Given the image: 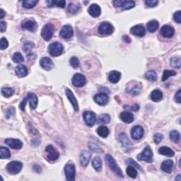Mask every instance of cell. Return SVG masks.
I'll list each match as a JSON object with an SVG mask.
<instances>
[{
	"label": "cell",
	"mask_w": 181,
	"mask_h": 181,
	"mask_svg": "<svg viewBox=\"0 0 181 181\" xmlns=\"http://www.w3.org/2000/svg\"><path fill=\"white\" fill-rule=\"evenodd\" d=\"M27 102H29L30 103V107L31 109H36L37 105V98L36 94L33 93H28L26 97L22 100V102L20 104V108L22 110H25L26 105Z\"/></svg>",
	"instance_id": "1"
},
{
	"label": "cell",
	"mask_w": 181,
	"mask_h": 181,
	"mask_svg": "<svg viewBox=\"0 0 181 181\" xmlns=\"http://www.w3.org/2000/svg\"><path fill=\"white\" fill-rule=\"evenodd\" d=\"M105 159L107 164L108 165V166L110 167V169H111L112 171H113V172L116 173L117 176L123 178V172H122L121 169L119 168L118 166H117V162L116 160L113 159V157L110 156V155L109 154H107L105 157Z\"/></svg>",
	"instance_id": "2"
},
{
	"label": "cell",
	"mask_w": 181,
	"mask_h": 181,
	"mask_svg": "<svg viewBox=\"0 0 181 181\" xmlns=\"http://www.w3.org/2000/svg\"><path fill=\"white\" fill-rule=\"evenodd\" d=\"M55 32V26L52 23H47L41 31V36L46 41H50Z\"/></svg>",
	"instance_id": "3"
},
{
	"label": "cell",
	"mask_w": 181,
	"mask_h": 181,
	"mask_svg": "<svg viewBox=\"0 0 181 181\" xmlns=\"http://www.w3.org/2000/svg\"><path fill=\"white\" fill-rule=\"evenodd\" d=\"M23 163L18 161H13L6 166V170L11 175H16L22 171Z\"/></svg>",
	"instance_id": "4"
},
{
	"label": "cell",
	"mask_w": 181,
	"mask_h": 181,
	"mask_svg": "<svg viewBox=\"0 0 181 181\" xmlns=\"http://www.w3.org/2000/svg\"><path fill=\"white\" fill-rule=\"evenodd\" d=\"M63 49L64 48H63L62 45L58 42H55L48 47L49 53L53 57H58V56L62 55Z\"/></svg>",
	"instance_id": "5"
},
{
	"label": "cell",
	"mask_w": 181,
	"mask_h": 181,
	"mask_svg": "<svg viewBox=\"0 0 181 181\" xmlns=\"http://www.w3.org/2000/svg\"><path fill=\"white\" fill-rule=\"evenodd\" d=\"M137 159L139 161H144L148 163H151L153 161V152L149 146L145 147L141 154H140L137 156Z\"/></svg>",
	"instance_id": "6"
},
{
	"label": "cell",
	"mask_w": 181,
	"mask_h": 181,
	"mask_svg": "<svg viewBox=\"0 0 181 181\" xmlns=\"http://www.w3.org/2000/svg\"><path fill=\"white\" fill-rule=\"evenodd\" d=\"M65 173L66 178L68 181H74L75 180V166L73 163H67L65 166Z\"/></svg>",
	"instance_id": "7"
},
{
	"label": "cell",
	"mask_w": 181,
	"mask_h": 181,
	"mask_svg": "<svg viewBox=\"0 0 181 181\" xmlns=\"http://www.w3.org/2000/svg\"><path fill=\"white\" fill-rule=\"evenodd\" d=\"M118 139L120 142H121L122 146H123V149L125 151H128L131 150L132 148V144L130 142V139L128 137V135H126L125 133L122 132L119 135Z\"/></svg>",
	"instance_id": "8"
},
{
	"label": "cell",
	"mask_w": 181,
	"mask_h": 181,
	"mask_svg": "<svg viewBox=\"0 0 181 181\" xmlns=\"http://www.w3.org/2000/svg\"><path fill=\"white\" fill-rule=\"evenodd\" d=\"M114 28L108 22H103L98 27V33L100 35H110L113 33Z\"/></svg>",
	"instance_id": "9"
},
{
	"label": "cell",
	"mask_w": 181,
	"mask_h": 181,
	"mask_svg": "<svg viewBox=\"0 0 181 181\" xmlns=\"http://www.w3.org/2000/svg\"><path fill=\"white\" fill-rule=\"evenodd\" d=\"M83 117L86 124L89 127H92L96 121V116L92 111H86L84 112Z\"/></svg>",
	"instance_id": "10"
},
{
	"label": "cell",
	"mask_w": 181,
	"mask_h": 181,
	"mask_svg": "<svg viewBox=\"0 0 181 181\" xmlns=\"http://www.w3.org/2000/svg\"><path fill=\"white\" fill-rule=\"evenodd\" d=\"M6 144H7L9 147H10L11 149H21L23 147V142L17 139H6L4 141Z\"/></svg>",
	"instance_id": "11"
},
{
	"label": "cell",
	"mask_w": 181,
	"mask_h": 181,
	"mask_svg": "<svg viewBox=\"0 0 181 181\" xmlns=\"http://www.w3.org/2000/svg\"><path fill=\"white\" fill-rule=\"evenodd\" d=\"M45 151L48 152V159L49 161H54L59 159L60 154H59L57 150L55 149L53 146L48 145V147H46Z\"/></svg>",
	"instance_id": "12"
},
{
	"label": "cell",
	"mask_w": 181,
	"mask_h": 181,
	"mask_svg": "<svg viewBox=\"0 0 181 181\" xmlns=\"http://www.w3.org/2000/svg\"><path fill=\"white\" fill-rule=\"evenodd\" d=\"M144 135V129L141 126H135L133 127L131 130V136L132 138L135 140H139Z\"/></svg>",
	"instance_id": "13"
},
{
	"label": "cell",
	"mask_w": 181,
	"mask_h": 181,
	"mask_svg": "<svg viewBox=\"0 0 181 181\" xmlns=\"http://www.w3.org/2000/svg\"><path fill=\"white\" fill-rule=\"evenodd\" d=\"M86 77L81 74H76L72 78L73 85L76 87H82L86 84Z\"/></svg>",
	"instance_id": "14"
},
{
	"label": "cell",
	"mask_w": 181,
	"mask_h": 181,
	"mask_svg": "<svg viewBox=\"0 0 181 181\" xmlns=\"http://www.w3.org/2000/svg\"><path fill=\"white\" fill-rule=\"evenodd\" d=\"M73 36V29L71 26L66 25L60 30V36L64 39H69Z\"/></svg>",
	"instance_id": "15"
},
{
	"label": "cell",
	"mask_w": 181,
	"mask_h": 181,
	"mask_svg": "<svg viewBox=\"0 0 181 181\" xmlns=\"http://www.w3.org/2000/svg\"><path fill=\"white\" fill-rule=\"evenodd\" d=\"M94 100L97 104L100 105H105L108 103L109 98L107 94L104 93H100L94 96Z\"/></svg>",
	"instance_id": "16"
},
{
	"label": "cell",
	"mask_w": 181,
	"mask_h": 181,
	"mask_svg": "<svg viewBox=\"0 0 181 181\" xmlns=\"http://www.w3.org/2000/svg\"><path fill=\"white\" fill-rule=\"evenodd\" d=\"M65 93H66V95H67L68 99L69 100V101L71 102L73 108H74V109L75 111H78L79 110V104H78V102H77V100L76 99V98L74 97V93H72V91L70 90V89H66L65 91Z\"/></svg>",
	"instance_id": "17"
},
{
	"label": "cell",
	"mask_w": 181,
	"mask_h": 181,
	"mask_svg": "<svg viewBox=\"0 0 181 181\" xmlns=\"http://www.w3.org/2000/svg\"><path fill=\"white\" fill-rule=\"evenodd\" d=\"M130 32L132 34L135 35V36H137L138 37H143L146 34V30L144 29V27L141 24L133 26L131 29Z\"/></svg>",
	"instance_id": "18"
},
{
	"label": "cell",
	"mask_w": 181,
	"mask_h": 181,
	"mask_svg": "<svg viewBox=\"0 0 181 181\" xmlns=\"http://www.w3.org/2000/svg\"><path fill=\"white\" fill-rule=\"evenodd\" d=\"M22 27L23 29L29 30L30 32H35L37 29V25L36 22L34 21H26V22H23L22 25Z\"/></svg>",
	"instance_id": "19"
},
{
	"label": "cell",
	"mask_w": 181,
	"mask_h": 181,
	"mask_svg": "<svg viewBox=\"0 0 181 181\" xmlns=\"http://www.w3.org/2000/svg\"><path fill=\"white\" fill-rule=\"evenodd\" d=\"M175 30L171 26L165 25L161 29V34L165 37H171L173 36Z\"/></svg>",
	"instance_id": "20"
},
{
	"label": "cell",
	"mask_w": 181,
	"mask_h": 181,
	"mask_svg": "<svg viewBox=\"0 0 181 181\" xmlns=\"http://www.w3.org/2000/svg\"><path fill=\"white\" fill-rule=\"evenodd\" d=\"M91 154V153L86 151H83L80 155V163L83 167H86L88 166V164L90 161Z\"/></svg>",
	"instance_id": "21"
},
{
	"label": "cell",
	"mask_w": 181,
	"mask_h": 181,
	"mask_svg": "<svg viewBox=\"0 0 181 181\" xmlns=\"http://www.w3.org/2000/svg\"><path fill=\"white\" fill-rule=\"evenodd\" d=\"M40 65L45 70H51L54 67V64L53 61L51 60V59L49 57H43L40 61Z\"/></svg>",
	"instance_id": "22"
},
{
	"label": "cell",
	"mask_w": 181,
	"mask_h": 181,
	"mask_svg": "<svg viewBox=\"0 0 181 181\" xmlns=\"http://www.w3.org/2000/svg\"><path fill=\"white\" fill-rule=\"evenodd\" d=\"M88 12L91 16L96 18V17H98V16L100 15L101 10H100V6H98V4H91V5L89 7Z\"/></svg>",
	"instance_id": "23"
},
{
	"label": "cell",
	"mask_w": 181,
	"mask_h": 181,
	"mask_svg": "<svg viewBox=\"0 0 181 181\" xmlns=\"http://www.w3.org/2000/svg\"><path fill=\"white\" fill-rule=\"evenodd\" d=\"M120 119L125 123H131L134 121L133 115L130 112H122L120 113Z\"/></svg>",
	"instance_id": "24"
},
{
	"label": "cell",
	"mask_w": 181,
	"mask_h": 181,
	"mask_svg": "<svg viewBox=\"0 0 181 181\" xmlns=\"http://www.w3.org/2000/svg\"><path fill=\"white\" fill-rule=\"evenodd\" d=\"M173 166V162L172 160H166V161H163L161 164V169L163 171H165L167 173H170L172 171Z\"/></svg>",
	"instance_id": "25"
},
{
	"label": "cell",
	"mask_w": 181,
	"mask_h": 181,
	"mask_svg": "<svg viewBox=\"0 0 181 181\" xmlns=\"http://www.w3.org/2000/svg\"><path fill=\"white\" fill-rule=\"evenodd\" d=\"M121 78V74L119 72L112 71L110 72L108 79L109 81L112 84H116L120 81Z\"/></svg>",
	"instance_id": "26"
},
{
	"label": "cell",
	"mask_w": 181,
	"mask_h": 181,
	"mask_svg": "<svg viewBox=\"0 0 181 181\" xmlns=\"http://www.w3.org/2000/svg\"><path fill=\"white\" fill-rule=\"evenodd\" d=\"M159 153L160 154L168 157H173L175 155V153L171 148L168 147H161L159 149Z\"/></svg>",
	"instance_id": "27"
},
{
	"label": "cell",
	"mask_w": 181,
	"mask_h": 181,
	"mask_svg": "<svg viewBox=\"0 0 181 181\" xmlns=\"http://www.w3.org/2000/svg\"><path fill=\"white\" fill-rule=\"evenodd\" d=\"M16 74L19 77H24L28 74V69L24 65L17 66L15 69Z\"/></svg>",
	"instance_id": "28"
},
{
	"label": "cell",
	"mask_w": 181,
	"mask_h": 181,
	"mask_svg": "<svg viewBox=\"0 0 181 181\" xmlns=\"http://www.w3.org/2000/svg\"><path fill=\"white\" fill-rule=\"evenodd\" d=\"M163 98V93L159 89H155L151 93V99L154 102H159Z\"/></svg>",
	"instance_id": "29"
},
{
	"label": "cell",
	"mask_w": 181,
	"mask_h": 181,
	"mask_svg": "<svg viewBox=\"0 0 181 181\" xmlns=\"http://www.w3.org/2000/svg\"><path fill=\"white\" fill-rule=\"evenodd\" d=\"M159 23L156 20L150 21V22H148L147 24V30L151 33H154L156 30H157V29H159Z\"/></svg>",
	"instance_id": "30"
},
{
	"label": "cell",
	"mask_w": 181,
	"mask_h": 181,
	"mask_svg": "<svg viewBox=\"0 0 181 181\" xmlns=\"http://www.w3.org/2000/svg\"><path fill=\"white\" fill-rule=\"evenodd\" d=\"M81 5L79 4H74V3H70L68 6L67 11H69L72 14H75L78 13L80 9H81Z\"/></svg>",
	"instance_id": "31"
},
{
	"label": "cell",
	"mask_w": 181,
	"mask_h": 181,
	"mask_svg": "<svg viewBox=\"0 0 181 181\" xmlns=\"http://www.w3.org/2000/svg\"><path fill=\"white\" fill-rule=\"evenodd\" d=\"M47 4H48V7H52L53 6H57L60 8H65L66 2L62 1V0H57V1H47Z\"/></svg>",
	"instance_id": "32"
},
{
	"label": "cell",
	"mask_w": 181,
	"mask_h": 181,
	"mask_svg": "<svg viewBox=\"0 0 181 181\" xmlns=\"http://www.w3.org/2000/svg\"><path fill=\"white\" fill-rule=\"evenodd\" d=\"M93 167L96 171H100L102 169V161L99 156H96L92 161Z\"/></svg>",
	"instance_id": "33"
},
{
	"label": "cell",
	"mask_w": 181,
	"mask_h": 181,
	"mask_svg": "<svg viewBox=\"0 0 181 181\" xmlns=\"http://www.w3.org/2000/svg\"><path fill=\"white\" fill-rule=\"evenodd\" d=\"M97 134L100 137L105 138L107 137L109 135V130L108 129L107 127L105 126H100L99 128L97 129Z\"/></svg>",
	"instance_id": "34"
},
{
	"label": "cell",
	"mask_w": 181,
	"mask_h": 181,
	"mask_svg": "<svg viewBox=\"0 0 181 181\" xmlns=\"http://www.w3.org/2000/svg\"><path fill=\"white\" fill-rule=\"evenodd\" d=\"M0 157H1L2 159H9L11 157L10 151L7 148L1 147H0Z\"/></svg>",
	"instance_id": "35"
},
{
	"label": "cell",
	"mask_w": 181,
	"mask_h": 181,
	"mask_svg": "<svg viewBox=\"0 0 181 181\" xmlns=\"http://www.w3.org/2000/svg\"><path fill=\"white\" fill-rule=\"evenodd\" d=\"M141 91H142L141 84H135V86L132 89H130V90L128 91V92L132 96H137L140 94Z\"/></svg>",
	"instance_id": "36"
},
{
	"label": "cell",
	"mask_w": 181,
	"mask_h": 181,
	"mask_svg": "<svg viewBox=\"0 0 181 181\" xmlns=\"http://www.w3.org/2000/svg\"><path fill=\"white\" fill-rule=\"evenodd\" d=\"M38 3L37 0H25L23 1V6L26 9H31Z\"/></svg>",
	"instance_id": "37"
},
{
	"label": "cell",
	"mask_w": 181,
	"mask_h": 181,
	"mask_svg": "<svg viewBox=\"0 0 181 181\" xmlns=\"http://www.w3.org/2000/svg\"><path fill=\"white\" fill-rule=\"evenodd\" d=\"M126 173L132 178H135L137 175V171L135 167L132 166H129L126 169Z\"/></svg>",
	"instance_id": "38"
},
{
	"label": "cell",
	"mask_w": 181,
	"mask_h": 181,
	"mask_svg": "<svg viewBox=\"0 0 181 181\" xmlns=\"http://www.w3.org/2000/svg\"><path fill=\"white\" fill-rule=\"evenodd\" d=\"M169 137L174 142H178L180 139V135L177 130H172L169 133Z\"/></svg>",
	"instance_id": "39"
},
{
	"label": "cell",
	"mask_w": 181,
	"mask_h": 181,
	"mask_svg": "<svg viewBox=\"0 0 181 181\" xmlns=\"http://www.w3.org/2000/svg\"><path fill=\"white\" fill-rule=\"evenodd\" d=\"M144 77L147 80H149V81H156L157 79L156 73L155 72V71H154V70H150V71L147 72L145 74Z\"/></svg>",
	"instance_id": "40"
},
{
	"label": "cell",
	"mask_w": 181,
	"mask_h": 181,
	"mask_svg": "<svg viewBox=\"0 0 181 181\" xmlns=\"http://www.w3.org/2000/svg\"><path fill=\"white\" fill-rule=\"evenodd\" d=\"M2 93L4 97H10L14 93V89L13 88H9V87H4L2 89Z\"/></svg>",
	"instance_id": "41"
},
{
	"label": "cell",
	"mask_w": 181,
	"mask_h": 181,
	"mask_svg": "<svg viewBox=\"0 0 181 181\" xmlns=\"http://www.w3.org/2000/svg\"><path fill=\"white\" fill-rule=\"evenodd\" d=\"M176 75V72L173 70H164L163 73V76H162V81H165L168 77L175 76Z\"/></svg>",
	"instance_id": "42"
},
{
	"label": "cell",
	"mask_w": 181,
	"mask_h": 181,
	"mask_svg": "<svg viewBox=\"0 0 181 181\" xmlns=\"http://www.w3.org/2000/svg\"><path fill=\"white\" fill-rule=\"evenodd\" d=\"M171 64L173 67L180 69V58L179 57H173L171 59Z\"/></svg>",
	"instance_id": "43"
},
{
	"label": "cell",
	"mask_w": 181,
	"mask_h": 181,
	"mask_svg": "<svg viewBox=\"0 0 181 181\" xmlns=\"http://www.w3.org/2000/svg\"><path fill=\"white\" fill-rule=\"evenodd\" d=\"M135 2L133 1H124L122 8L123 10H128V9H130L132 8L135 7Z\"/></svg>",
	"instance_id": "44"
},
{
	"label": "cell",
	"mask_w": 181,
	"mask_h": 181,
	"mask_svg": "<svg viewBox=\"0 0 181 181\" xmlns=\"http://www.w3.org/2000/svg\"><path fill=\"white\" fill-rule=\"evenodd\" d=\"M98 120H99L100 123L107 124V123H110V117L109 115H108V114L100 115L99 117H98Z\"/></svg>",
	"instance_id": "45"
},
{
	"label": "cell",
	"mask_w": 181,
	"mask_h": 181,
	"mask_svg": "<svg viewBox=\"0 0 181 181\" xmlns=\"http://www.w3.org/2000/svg\"><path fill=\"white\" fill-rule=\"evenodd\" d=\"M12 60L15 63H22L24 61V59L20 53H15L14 54Z\"/></svg>",
	"instance_id": "46"
},
{
	"label": "cell",
	"mask_w": 181,
	"mask_h": 181,
	"mask_svg": "<svg viewBox=\"0 0 181 181\" xmlns=\"http://www.w3.org/2000/svg\"><path fill=\"white\" fill-rule=\"evenodd\" d=\"M69 62L72 67L75 68V69L78 68L80 65L79 60L77 57H72L71 59H70Z\"/></svg>",
	"instance_id": "47"
},
{
	"label": "cell",
	"mask_w": 181,
	"mask_h": 181,
	"mask_svg": "<svg viewBox=\"0 0 181 181\" xmlns=\"http://www.w3.org/2000/svg\"><path fill=\"white\" fill-rule=\"evenodd\" d=\"M89 149H90L91 151H96V152H102L103 151V150L100 149V148L98 147L97 144H94V143L89 142Z\"/></svg>",
	"instance_id": "48"
},
{
	"label": "cell",
	"mask_w": 181,
	"mask_h": 181,
	"mask_svg": "<svg viewBox=\"0 0 181 181\" xmlns=\"http://www.w3.org/2000/svg\"><path fill=\"white\" fill-rule=\"evenodd\" d=\"M34 47H35L34 43H31V42H26V43H25L24 45H23V50L25 52H29L30 50H31Z\"/></svg>",
	"instance_id": "49"
},
{
	"label": "cell",
	"mask_w": 181,
	"mask_h": 181,
	"mask_svg": "<svg viewBox=\"0 0 181 181\" xmlns=\"http://www.w3.org/2000/svg\"><path fill=\"white\" fill-rule=\"evenodd\" d=\"M126 163L127 164H129L130 166H132L133 167H135L136 168V169H138V170L140 171H142V168H141V167L140 166L138 163H136V162L134 161L132 159H128V160L126 161Z\"/></svg>",
	"instance_id": "50"
},
{
	"label": "cell",
	"mask_w": 181,
	"mask_h": 181,
	"mask_svg": "<svg viewBox=\"0 0 181 181\" xmlns=\"http://www.w3.org/2000/svg\"><path fill=\"white\" fill-rule=\"evenodd\" d=\"M144 3L148 7L152 8L157 6V4H159V1H157V0H147V1H145Z\"/></svg>",
	"instance_id": "51"
},
{
	"label": "cell",
	"mask_w": 181,
	"mask_h": 181,
	"mask_svg": "<svg viewBox=\"0 0 181 181\" xmlns=\"http://www.w3.org/2000/svg\"><path fill=\"white\" fill-rule=\"evenodd\" d=\"M8 45H9V43L7 40L4 38V37H2L1 43H0V49H1L2 50H5L6 48H8Z\"/></svg>",
	"instance_id": "52"
},
{
	"label": "cell",
	"mask_w": 181,
	"mask_h": 181,
	"mask_svg": "<svg viewBox=\"0 0 181 181\" xmlns=\"http://www.w3.org/2000/svg\"><path fill=\"white\" fill-rule=\"evenodd\" d=\"M15 113V109L14 108L10 107L9 108L6 110V117L7 119H9L11 116H13Z\"/></svg>",
	"instance_id": "53"
},
{
	"label": "cell",
	"mask_w": 181,
	"mask_h": 181,
	"mask_svg": "<svg viewBox=\"0 0 181 181\" xmlns=\"http://www.w3.org/2000/svg\"><path fill=\"white\" fill-rule=\"evenodd\" d=\"M162 139H163V135L160 133H157L154 136V141L156 144H159L161 142Z\"/></svg>",
	"instance_id": "54"
},
{
	"label": "cell",
	"mask_w": 181,
	"mask_h": 181,
	"mask_svg": "<svg viewBox=\"0 0 181 181\" xmlns=\"http://www.w3.org/2000/svg\"><path fill=\"white\" fill-rule=\"evenodd\" d=\"M173 18H174V20H175L178 23H181V12H180V11H176V12L174 14Z\"/></svg>",
	"instance_id": "55"
},
{
	"label": "cell",
	"mask_w": 181,
	"mask_h": 181,
	"mask_svg": "<svg viewBox=\"0 0 181 181\" xmlns=\"http://www.w3.org/2000/svg\"><path fill=\"white\" fill-rule=\"evenodd\" d=\"M123 2L124 1H122V0H116V1L112 2V4H113V5L116 6V7H122Z\"/></svg>",
	"instance_id": "56"
},
{
	"label": "cell",
	"mask_w": 181,
	"mask_h": 181,
	"mask_svg": "<svg viewBox=\"0 0 181 181\" xmlns=\"http://www.w3.org/2000/svg\"><path fill=\"white\" fill-rule=\"evenodd\" d=\"M6 26H7V24L5 22H0V30H1L2 33L4 32L6 29Z\"/></svg>",
	"instance_id": "57"
},
{
	"label": "cell",
	"mask_w": 181,
	"mask_h": 181,
	"mask_svg": "<svg viewBox=\"0 0 181 181\" xmlns=\"http://www.w3.org/2000/svg\"><path fill=\"white\" fill-rule=\"evenodd\" d=\"M175 100L177 101L178 103H180V101H181V90L180 89V90L178 91V92L176 93L175 94Z\"/></svg>",
	"instance_id": "58"
},
{
	"label": "cell",
	"mask_w": 181,
	"mask_h": 181,
	"mask_svg": "<svg viewBox=\"0 0 181 181\" xmlns=\"http://www.w3.org/2000/svg\"><path fill=\"white\" fill-rule=\"evenodd\" d=\"M123 41L127 43H130L131 42L130 38L128 36H123Z\"/></svg>",
	"instance_id": "59"
},
{
	"label": "cell",
	"mask_w": 181,
	"mask_h": 181,
	"mask_svg": "<svg viewBox=\"0 0 181 181\" xmlns=\"http://www.w3.org/2000/svg\"><path fill=\"white\" fill-rule=\"evenodd\" d=\"M139 109H140V106L137 104H135L132 107H131V110H134V111H137Z\"/></svg>",
	"instance_id": "60"
},
{
	"label": "cell",
	"mask_w": 181,
	"mask_h": 181,
	"mask_svg": "<svg viewBox=\"0 0 181 181\" xmlns=\"http://www.w3.org/2000/svg\"><path fill=\"white\" fill-rule=\"evenodd\" d=\"M0 14H1V15H0V18H3L4 17V15H5V13H4V11L2 9H0Z\"/></svg>",
	"instance_id": "61"
}]
</instances>
